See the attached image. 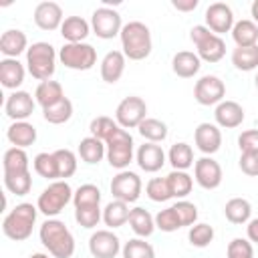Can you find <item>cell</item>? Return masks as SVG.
I'll list each match as a JSON object with an SVG mask.
<instances>
[{
	"mask_svg": "<svg viewBox=\"0 0 258 258\" xmlns=\"http://www.w3.org/2000/svg\"><path fill=\"white\" fill-rule=\"evenodd\" d=\"M38 236L52 258H71L75 254V238L62 220L48 218L40 226Z\"/></svg>",
	"mask_w": 258,
	"mask_h": 258,
	"instance_id": "cell-1",
	"label": "cell"
},
{
	"mask_svg": "<svg viewBox=\"0 0 258 258\" xmlns=\"http://www.w3.org/2000/svg\"><path fill=\"white\" fill-rule=\"evenodd\" d=\"M119 38H121V48H123L125 58L143 60L151 54V48H153L151 30L147 24H143L139 20H131V22L123 24Z\"/></svg>",
	"mask_w": 258,
	"mask_h": 258,
	"instance_id": "cell-2",
	"label": "cell"
},
{
	"mask_svg": "<svg viewBox=\"0 0 258 258\" xmlns=\"http://www.w3.org/2000/svg\"><path fill=\"white\" fill-rule=\"evenodd\" d=\"M36 214H38V208L28 204V202H22V204L14 206V210L8 212L2 220L4 236L14 240V242H22V240L30 238L32 228L36 224Z\"/></svg>",
	"mask_w": 258,
	"mask_h": 258,
	"instance_id": "cell-3",
	"label": "cell"
},
{
	"mask_svg": "<svg viewBox=\"0 0 258 258\" xmlns=\"http://www.w3.org/2000/svg\"><path fill=\"white\" fill-rule=\"evenodd\" d=\"M56 50L50 42H32L26 50V71L36 81H48L56 71Z\"/></svg>",
	"mask_w": 258,
	"mask_h": 258,
	"instance_id": "cell-4",
	"label": "cell"
},
{
	"mask_svg": "<svg viewBox=\"0 0 258 258\" xmlns=\"http://www.w3.org/2000/svg\"><path fill=\"white\" fill-rule=\"evenodd\" d=\"M73 194H75V191H73V187L69 185L67 179L50 181V183L42 189V194L38 196L36 208H38V212L44 214L46 218H54V216H58V214L64 210V206H67L69 202H73Z\"/></svg>",
	"mask_w": 258,
	"mask_h": 258,
	"instance_id": "cell-5",
	"label": "cell"
},
{
	"mask_svg": "<svg viewBox=\"0 0 258 258\" xmlns=\"http://www.w3.org/2000/svg\"><path fill=\"white\" fill-rule=\"evenodd\" d=\"M105 147H107V161L111 167L123 171L131 161H133V137L127 129L119 127L107 141H105Z\"/></svg>",
	"mask_w": 258,
	"mask_h": 258,
	"instance_id": "cell-6",
	"label": "cell"
},
{
	"mask_svg": "<svg viewBox=\"0 0 258 258\" xmlns=\"http://www.w3.org/2000/svg\"><path fill=\"white\" fill-rule=\"evenodd\" d=\"M58 60L71 71H89L97 64V50L89 42H64Z\"/></svg>",
	"mask_w": 258,
	"mask_h": 258,
	"instance_id": "cell-7",
	"label": "cell"
},
{
	"mask_svg": "<svg viewBox=\"0 0 258 258\" xmlns=\"http://www.w3.org/2000/svg\"><path fill=\"white\" fill-rule=\"evenodd\" d=\"M147 119V105L141 97L129 95L115 109V121L123 129H137Z\"/></svg>",
	"mask_w": 258,
	"mask_h": 258,
	"instance_id": "cell-8",
	"label": "cell"
},
{
	"mask_svg": "<svg viewBox=\"0 0 258 258\" xmlns=\"http://www.w3.org/2000/svg\"><path fill=\"white\" fill-rule=\"evenodd\" d=\"M91 28L93 32L103 38V40H109V38H115L121 34L123 30V22H121V14L109 6H101L93 12L91 16Z\"/></svg>",
	"mask_w": 258,
	"mask_h": 258,
	"instance_id": "cell-9",
	"label": "cell"
},
{
	"mask_svg": "<svg viewBox=\"0 0 258 258\" xmlns=\"http://www.w3.org/2000/svg\"><path fill=\"white\" fill-rule=\"evenodd\" d=\"M224 97H226V85L216 75H204L194 85V99L204 107L220 105Z\"/></svg>",
	"mask_w": 258,
	"mask_h": 258,
	"instance_id": "cell-10",
	"label": "cell"
},
{
	"mask_svg": "<svg viewBox=\"0 0 258 258\" xmlns=\"http://www.w3.org/2000/svg\"><path fill=\"white\" fill-rule=\"evenodd\" d=\"M141 189H143V183H141V177L135 171L123 169V171H119L111 179V194H113V198L121 200L125 204L137 202L139 196H141Z\"/></svg>",
	"mask_w": 258,
	"mask_h": 258,
	"instance_id": "cell-11",
	"label": "cell"
},
{
	"mask_svg": "<svg viewBox=\"0 0 258 258\" xmlns=\"http://www.w3.org/2000/svg\"><path fill=\"white\" fill-rule=\"evenodd\" d=\"M222 165L212 157V155H204L200 159H196L194 163V179L200 187L204 189H216L222 183Z\"/></svg>",
	"mask_w": 258,
	"mask_h": 258,
	"instance_id": "cell-12",
	"label": "cell"
},
{
	"mask_svg": "<svg viewBox=\"0 0 258 258\" xmlns=\"http://www.w3.org/2000/svg\"><path fill=\"white\" fill-rule=\"evenodd\" d=\"M121 250V240L113 230H97L89 238V252L95 258H117Z\"/></svg>",
	"mask_w": 258,
	"mask_h": 258,
	"instance_id": "cell-13",
	"label": "cell"
},
{
	"mask_svg": "<svg viewBox=\"0 0 258 258\" xmlns=\"http://www.w3.org/2000/svg\"><path fill=\"white\" fill-rule=\"evenodd\" d=\"M234 12L226 2H214L206 8V26L214 34H226L234 28Z\"/></svg>",
	"mask_w": 258,
	"mask_h": 258,
	"instance_id": "cell-14",
	"label": "cell"
},
{
	"mask_svg": "<svg viewBox=\"0 0 258 258\" xmlns=\"http://www.w3.org/2000/svg\"><path fill=\"white\" fill-rule=\"evenodd\" d=\"M34 105H36V101L32 99L30 93H26V91H12L6 97L4 111H6V115L12 121H26L32 115Z\"/></svg>",
	"mask_w": 258,
	"mask_h": 258,
	"instance_id": "cell-15",
	"label": "cell"
},
{
	"mask_svg": "<svg viewBox=\"0 0 258 258\" xmlns=\"http://www.w3.org/2000/svg\"><path fill=\"white\" fill-rule=\"evenodd\" d=\"M194 143L204 155H214L222 147V131L216 123H200L194 131Z\"/></svg>",
	"mask_w": 258,
	"mask_h": 258,
	"instance_id": "cell-16",
	"label": "cell"
},
{
	"mask_svg": "<svg viewBox=\"0 0 258 258\" xmlns=\"http://www.w3.org/2000/svg\"><path fill=\"white\" fill-rule=\"evenodd\" d=\"M64 22V16H62V8L60 4L56 2H40L36 4L34 8V24L40 28V30H56L60 28Z\"/></svg>",
	"mask_w": 258,
	"mask_h": 258,
	"instance_id": "cell-17",
	"label": "cell"
},
{
	"mask_svg": "<svg viewBox=\"0 0 258 258\" xmlns=\"http://www.w3.org/2000/svg\"><path fill=\"white\" fill-rule=\"evenodd\" d=\"M135 159H137V165L145 171V173H155L163 167L165 163V153L161 149V145L157 143H143L139 145L137 153H135Z\"/></svg>",
	"mask_w": 258,
	"mask_h": 258,
	"instance_id": "cell-18",
	"label": "cell"
},
{
	"mask_svg": "<svg viewBox=\"0 0 258 258\" xmlns=\"http://www.w3.org/2000/svg\"><path fill=\"white\" fill-rule=\"evenodd\" d=\"M214 119H216V125H218V127L236 129V127H240L242 121H244V109H242V105L236 103V101H222L220 105H216Z\"/></svg>",
	"mask_w": 258,
	"mask_h": 258,
	"instance_id": "cell-19",
	"label": "cell"
},
{
	"mask_svg": "<svg viewBox=\"0 0 258 258\" xmlns=\"http://www.w3.org/2000/svg\"><path fill=\"white\" fill-rule=\"evenodd\" d=\"M125 62L127 58L123 50H109L101 60V79L109 85H115L125 73Z\"/></svg>",
	"mask_w": 258,
	"mask_h": 258,
	"instance_id": "cell-20",
	"label": "cell"
},
{
	"mask_svg": "<svg viewBox=\"0 0 258 258\" xmlns=\"http://www.w3.org/2000/svg\"><path fill=\"white\" fill-rule=\"evenodd\" d=\"M26 50H28V38L22 30L10 28L0 36V52L4 54V58H18Z\"/></svg>",
	"mask_w": 258,
	"mask_h": 258,
	"instance_id": "cell-21",
	"label": "cell"
},
{
	"mask_svg": "<svg viewBox=\"0 0 258 258\" xmlns=\"http://www.w3.org/2000/svg\"><path fill=\"white\" fill-rule=\"evenodd\" d=\"M26 69L18 58H2L0 60V83L4 89L18 91V87L24 83Z\"/></svg>",
	"mask_w": 258,
	"mask_h": 258,
	"instance_id": "cell-22",
	"label": "cell"
},
{
	"mask_svg": "<svg viewBox=\"0 0 258 258\" xmlns=\"http://www.w3.org/2000/svg\"><path fill=\"white\" fill-rule=\"evenodd\" d=\"M202 60L198 56V52H189V50H179L173 54L171 58V71L179 77V79H191L194 75L200 73Z\"/></svg>",
	"mask_w": 258,
	"mask_h": 258,
	"instance_id": "cell-23",
	"label": "cell"
},
{
	"mask_svg": "<svg viewBox=\"0 0 258 258\" xmlns=\"http://www.w3.org/2000/svg\"><path fill=\"white\" fill-rule=\"evenodd\" d=\"M6 139L12 143V147L26 149L36 141V127L28 121H14L6 131Z\"/></svg>",
	"mask_w": 258,
	"mask_h": 258,
	"instance_id": "cell-24",
	"label": "cell"
},
{
	"mask_svg": "<svg viewBox=\"0 0 258 258\" xmlns=\"http://www.w3.org/2000/svg\"><path fill=\"white\" fill-rule=\"evenodd\" d=\"M60 34L67 42H85L91 34V24L83 16H67L60 26Z\"/></svg>",
	"mask_w": 258,
	"mask_h": 258,
	"instance_id": "cell-25",
	"label": "cell"
},
{
	"mask_svg": "<svg viewBox=\"0 0 258 258\" xmlns=\"http://www.w3.org/2000/svg\"><path fill=\"white\" fill-rule=\"evenodd\" d=\"M60 99H64V91H62V85H60L58 81L48 79V81L38 83V87H36V91H34V101H36L42 109H46V107L58 103Z\"/></svg>",
	"mask_w": 258,
	"mask_h": 258,
	"instance_id": "cell-26",
	"label": "cell"
},
{
	"mask_svg": "<svg viewBox=\"0 0 258 258\" xmlns=\"http://www.w3.org/2000/svg\"><path fill=\"white\" fill-rule=\"evenodd\" d=\"M224 216L230 224H248L252 218V204L246 198H232L224 206Z\"/></svg>",
	"mask_w": 258,
	"mask_h": 258,
	"instance_id": "cell-27",
	"label": "cell"
},
{
	"mask_svg": "<svg viewBox=\"0 0 258 258\" xmlns=\"http://www.w3.org/2000/svg\"><path fill=\"white\" fill-rule=\"evenodd\" d=\"M129 214H131L129 204H125L121 200H113L103 210V222H105V226H109V230H115L129 222Z\"/></svg>",
	"mask_w": 258,
	"mask_h": 258,
	"instance_id": "cell-28",
	"label": "cell"
},
{
	"mask_svg": "<svg viewBox=\"0 0 258 258\" xmlns=\"http://www.w3.org/2000/svg\"><path fill=\"white\" fill-rule=\"evenodd\" d=\"M129 226L137 238H149L155 230V218L145 208H133L129 214Z\"/></svg>",
	"mask_w": 258,
	"mask_h": 258,
	"instance_id": "cell-29",
	"label": "cell"
},
{
	"mask_svg": "<svg viewBox=\"0 0 258 258\" xmlns=\"http://www.w3.org/2000/svg\"><path fill=\"white\" fill-rule=\"evenodd\" d=\"M198 48V56L200 60H206V62H220L226 54V42L222 36L218 34H212L208 36L202 44L196 46Z\"/></svg>",
	"mask_w": 258,
	"mask_h": 258,
	"instance_id": "cell-30",
	"label": "cell"
},
{
	"mask_svg": "<svg viewBox=\"0 0 258 258\" xmlns=\"http://www.w3.org/2000/svg\"><path fill=\"white\" fill-rule=\"evenodd\" d=\"M105 155H107V147H105V143H103L101 139H97V137H93V135L81 139V143H79V157H81L85 163L97 165Z\"/></svg>",
	"mask_w": 258,
	"mask_h": 258,
	"instance_id": "cell-31",
	"label": "cell"
},
{
	"mask_svg": "<svg viewBox=\"0 0 258 258\" xmlns=\"http://www.w3.org/2000/svg\"><path fill=\"white\" fill-rule=\"evenodd\" d=\"M167 161H169V163H171V167H173V169H177V171H185V169H189V167L196 163L191 145H187L185 141L173 143V145L169 147Z\"/></svg>",
	"mask_w": 258,
	"mask_h": 258,
	"instance_id": "cell-32",
	"label": "cell"
},
{
	"mask_svg": "<svg viewBox=\"0 0 258 258\" xmlns=\"http://www.w3.org/2000/svg\"><path fill=\"white\" fill-rule=\"evenodd\" d=\"M232 38L236 46H256L258 44V24L244 18L238 20L232 28Z\"/></svg>",
	"mask_w": 258,
	"mask_h": 258,
	"instance_id": "cell-33",
	"label": "cell"
},
{
	"mask_svg": "<svg viewBox=\"0 0 258 258\" xmlns=\"http://www.w3.org/2000/svg\"><path fill=\"white\" fill-rule=\"evenodd\" d=\"M165 179H167L171 198H177V200H183L185 196H189V191H191V187H194V177H191L187 171H177V169H173L171 173L165 175Z\"/></svg>",
	"mask_w": 258,
	"mask_h": 258,
	"instance_id": "cell-34",
	"label": "cell"
},
{
	"mask_svg": "<svg viewBox=\"0 0 258 258\" xmlns=\"http://www.w3.org/2000/svg\"><path fill=\"white\" fill-rule=\"evenodd\" d=\"M232 64L244 73L258 69V44L256 46H236L232 50Z\"/></svg>",
	"mask_w": 258,
	"mask_h": 258,
	"instance_id": "cell-35",
	"label": "cell"
},
{
	"mask_svg": "<svg viewBox=\"0 0 258 258\" xmlns=\"http://www.w3.org/2000/svg\"><path fill=\"white\" fill-rule=\"evenodd\" d=\"M42 117H44V121L50 123V125H62V123H67V121L73 117V103H71V99L64 97V99H60L58 103H54V105L42 109Z\"/></svg>",
	"mask_w": 258,
	"mask_h": 258,
	"instance_id": "cell-36",
	"label": "cell"
},
{
	"mask_svg": "<svg viewBox=\"0 0 258 258\" xmlns=\"http://www.w3.org/2000/svg\"><path fill=\"white\" fill-rule=\"evenodd\" d=\"M2 167L4 173H20V171H28V155L24 149L20 147H10L4 151L2 157Z\"/></svg>",
	"mask_w": 258,
	"mask_h": 258,
	"instance_id": "cell-37",
	"label": "cell"
},
{
	"mask_svg": "<svg viewBox=\"0 0 258 258\" xmlns=\"http://www.w3.org/2000/svg\"><path fill=\"white\" fill-rule=\"evenodd\" d=\"M139 135L149 141V143H161L165 137H167V125L161 121V119H153V117H147L139 127H137Z\"/></svg>",
	"mask_w": 258,
	"mask_h": 258,
	"instance_id": "cell-38",
	"label": "cell"
},
{
	"mask_svg": "<svg viewBox=\"0 0 258 258\" xmlns=\"http://www.w3.org/2000/svg\"><path fill=\"white\" fill-rule=\"evenodd\" d=\"M4 187L14 196H26L32 187L30 169L20 171V173H4Z\"/></svg>",
	"mask_w": 258,
	"mask_h": 258,
	"instance_id": "cell-39",
	"label": "cell"
},
{
	"mask_svg": "<svg viewBox=\"0 0 258 258\" xmlns=\"http://www.w3.org/2000/svg\"><path fill=\"white\" fill-rule=\"evenodd\" d=\"M73 204H75V208L99 206L101 204V189L95 183H83L73 194Z\"/></svg>",
	"mask_w": 258,
	"mask_h": 258,
	"instance_id": "cell-40",
	"label": "cell"
},
{
	"mask_svg": "<svg viewBox=\"0 0 258 258\" xmlns=\"http://www.w3.org/2000/svg\"><path fill=\"white\" fill-rule=\"evenodd\" d=\"M32 167L34 171L40 175V177H46L50 181H56L58 179V169H56V159L52 153H38L34 159H32Z\"/></svg>",
	"mask_w": 258,
	"mask_h": 258,
	"instance_id": "cell-41",
	"label": "cell"
},
{
	"mask_svg": "<svg viewBox=\"0 0 258 258\" xmlns=\"http://www.w3.org/2000/svg\"><path fill=\"white\" fill-rule=\"evenodd\" d=\"M214 236H216L214 228H212L210 224H206V222L194 224V226L189 228V232H187V240H189V244L196 246V248H206V246H210V244L214 242Z\"/></svg>",
	"mask_w": 258,
	"mask_h": 258,
	"instance_id": "cell-42",
	"label": "cell"
},
{
	"mask_svg": "<svg viewBox=\"0 0 258 258\" xmlns=\"http://www.w3.org/2000/svg\"><path fill=\"white\" fill-rule=\"evenodd\" d=\"M117 129H119V123L113 121V119L107 117V115H99V117H95V119L91 121V125H89L91 135L97 137V139H101L103 143H105Z\"/></svg>",
	"mask_w": 258,
	"mask_h": 258,
	"instance_id": "cell-43",
	"label": "cell"
},
{
	"mask_svg": "<svg viewBox=\"0 0 258 258\" xmlns=\"http://www.w3.org/2000/svg\"><path fill=\"white\" fill-rule=\"evenodd\" d=\"M52 155L56 159L58 179H67V177L75 175V171H77V155L71 149H56V151H52Z\"/></svg>",
	"mask_w": 258,
	"mask_h": 258,
	"instance_id": "cell-44",
	"label": "cell"
},
{
	"mask_svg": "<svg viewBox=\"0 0 258 258\" xmlns=\"http://www.w3.org/2000/svg\"><path fill=\"white\" fill-rule=\"evenodd\" d=\"M121 254L123 258H155V250L149 242H145V238H133L125 242Z\"/></svg>",
	"mask_w": 258,
	"mask_h": 258,
	"instance_id": "cell-45",
	"label": "cell"
},
{
	"mask_svg": "<svg viewBox=\"0 0 258 258\" xmlns=\"http://www.w3.org/2000/svg\"><path fill=\"white\" fill-rule=\"evenodd\" d=\"M145 194L151 202H167L171 200V191L165 177H151L145 185Z\"/></svg>",
	"mask_w": 258,
	"mask_h": 258,
	"instance_id": "cell-46",
	"label": "cell"
},
{
	"mask_svg": "<svg viewBox=\"0 0 258 258\" xmlns=\"http://www.w3.org/2000/svg\"><path fill=\"white\" fill-rule=\"evenodd\" d=\"M75 220L79 226L91 230L103 220V210L99 206H89V208H75Z\"/></svg>",
	"mask_w": 258,
	"mask_h": 258,
	"instance_id": "cell-47",
	"label": "cell"
},
{
	"mask_svg": "<svg viewBox=\"0 0 258 258\" xmlns=\"http://www.w3.org/2000/svg\"><path fill=\"white\" fill-rule=\"evenodd\" d=\"M155 228H159L161 232H175V230L181 228V222H179L173 206L157 212V216H155Z\"/></svg>",
	"mask_w": 258,
	"mask_h": 258,
	"instance_id": "cell-48",
	"label": "cell"
},
{
	"mask_svg": "<svg viewBox=\"0 0 258 258\" xmlns=\"http://www.w3.org/2000/svg\"><path fill=\"white\" fill-rule=\"evenodd\" d=\"M173 210H175V214H177V218L181 222V228L196 224V220H198V208H196V204H191L187 200H177L173 204Z\"/></svg>",
	"mask_w": 258,
	"mask_h": 258,
	"instance_id": "cell-49",
	"label": "cell"
},
{
	"mask_svg": "<svg viewBox=\"0 0 258 258\" xmlns=\"http://www.w3.org/2000/svg\"><path fill=\"white\" fill-rule=\"evenodd\" d=\"M226 258H254V248L248 238H234L226 248Z\"/></svg>",
	"mask_w": 258,
	"mask_h": 258,
	"instance_id": "cell-50",
	"label": "cell"
},
{
	"mask_svg": "<svg viewBox=\"0 0 258 258\" xmlns=\"http://www.w3.org/2000/svg\"><path fill=\"white\" fill-rule=\"evenodd\" d=\"M242 173L250 175V177H258V151H246L240 153V161H238Z\"/></svg>",
	"mask_w": 258,
	"mask_h": 258,
	"instance_id": "cell-51",
	"label": "cell"
},
{
	"mask_svg": "<svg viewBox=\"0 0 258 258\" xmlns=\"http://www.w3.org/2000/svg\"><path fill=\"white\" fill-rule=\"evenodd\" d=\"M238 147H240V153L258 151V129L242 131L240 137H238Z\"/></svg>",
	"mask_w": 258,
	"mask_h": 258,
	"instance_id": "cell-52",
	"label": "cell"
},
{
	"mask_svg": "<svg viewBox=\"0 0 258 258\" xmlns=\"http://www.w3.org/2000/svg\"><path fill=\"white\" fill-rule=\"evenodd\" d=\"M214 32L206 26V24H196L191 30H189V40L194 42V46H198V44H202L208 36H212Z\"/></svg>",
	"mask_w": 258,
	"mask_h": 258,
	"instance_id": "cell-53",
	"label": "cell"
},
{
	"mask_svg": "<svg viewBox=\"0 0 258 258\" xmlns=\"http://www.w3.org/2000/svg\"><path fill=\"white\" fill-rule=\"evenodd\" d=\"M198 4H200V0H171V6L179 12H191L198 8Z\"/></svg>",
	"mask_w": 258,
	"mask_h": 258,
	"instance_id": "cell-54",
	"label": "cell"
},
{
	"mask_svg": "<svg viewBox=\"0 0 258 258\" xmlns=\"http://www.w3.org/2000/svg\"><path fill=\"white\" fill-rule=\"evenodd\" d=\"M246 236H248L250 242L258 244V218H254V220L248 222V226H246Z\"/></svg>",
	"mask_w": 258,
	"mask_h": 258,
	"instance_id": "cell-55",
	"label": "cell"
},
{
	"mask_svg": "<svg viewBox=\"0 0 258 258\" xmlns=\"http://www.w3.org/2000/svg\"><path fill=\"white\" fill-rule=\"evenodd\" d=\"M250 14H252V22L258 24V0L252 2V6H250Z\"/></svg>",
	"mask_w": 258,
	"mask_h": 258,
	"instance_id": "cell-56",
	"label": "cell"
},
{
	"mask_svg": "<svg viewBox=\"0 0 258 258\" xmlns=\"http://www.w3.org/2000/svg\"><path fill=\"white\" fill-rule=\"evenodd\" d=\"M30 258H52L50 254H42V252H34V254H30Z\"/></svg>",
	"mask_w": 258,
	"mask_h": 258,
	"instance_id": "cell-57",
	"label": "cell"
},
{
	"mask_svg": "<svg viewBox=\"0 0 258 258\" xmlns=\"http://www.w3.org/2000/svg\"><path fill=\"white\" fill-rule=\"evenodd\" d=\"M254 87H256V91H258V73H256V79H254Z\"/></svg>",
	"mask_w": 258,
	"mask_h": 258,
	"instance_id": "cell-58",
	"label": "cell"
}]
</instances>
